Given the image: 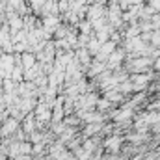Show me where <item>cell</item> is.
<instances>
[{"label":"cell","instance_id":"obj_1","mask_svg":"<svg viewBox=\"0 0 160 160\" xmlns=\"http://www.w3.org/2000/svg\"><path fill=\"white\" fill-rule=\"evenodd\" d=\"M151 73H142V75H130V84L134 88V93H143L151 86Z\"/></svg>","mask_w":160,"mask_h":160},{"label":"cell","instance_id":"obj_2","mask_svg":"<svg viewBox=\"0 0 160 160\" xmlns=\"http://www.w3.org/2000/svg\"><path fill=\"white\" fill-rule=\"evenodd\" d=\"M106 13H108V8H104V6H101V4H89V6H88V15H86V21L95 22L97 19L106 17Z\"/></svg>","mask_w":160,"mask_h":160},{"label":"cell","instance_id":"obj_3","mask_svg":"<svg viewBox=\"0 0 160 160\" xmlns=\"http://www.w3.org/2000/svg\"><path fill=\"white\" fill-rule=\"evenodd\" d=\"M104 71H108V69H106V63L93 60V63L88 67V73H86V77H88V78H97V77H101Z\"/></svg>","mask_w":160,"mask_h":160},{"label":"cell","instance_id":"obj_4","mask_svg":"<svg viewBox=\"0 0 160 160\" xmlns=\"http://www.w3.org/2000/svg\"><path fill=\"white\" fill-rule=\"evenodd\" d=\"M41 15L43 17H48V15H54V17H60V6H58V0H47L43 9H41Z\"/></svg>","mask_w":160,"mask_h":160},{"label":"cell","instance_id":"obj_5","mask_svg":"<svg viewBox=\"0 0 160 160\" xmlns=\"http://www.w3.org/2000/svg\"><path fill=\"white\" fill-rule=\"evenodd\" d=\"M75 58L78 60L80 65H84V67H89V65L93 63V60H95V58L88 52V48H77V50H75Z\"/></svg>","mask_w":160,"mask_h":160},{"label":"cell","instance_id":"obj_6","mask_svg":"<svg viewBox=\"0 0 160 160\" xmlns=\"http://www.w3.org/2000/svg\"><path fill=\"white\" fill-rule=\"evenodd\" d=\"M21 63H22L24 71H28V69L38 65V58H36L34 52H24V54H21Z\"/></svg>","mask_w":160,"mask_h":160},{"label":"cell","instance_id":"obj_7","mask_svg":"<svg viewBox=\"0 0 160 160\" xmlns=\"http://www.w3.org/2000/svg\"><path fill=\"white\" fill-rule=\"evenodd\" d=\"M121 143H123V138H121V136H112V138H106L104 147H106V151L118 153V151H119V147H121Z\"/></svg>","mask_w":160,"mask_h":160},{"label":"cell","instance_id":"obj_8","mask_svg":"<svg viewBox=\"0 0 160 160\" xmlns=\"http://www.w3.org/2000/svg\"><path fill=\"white\" fill-rule=\"evenodd\" d=\"M17 128H19V119L8 118V119L4 121V125H2V134H4V136H9V134L15 132Z\"/></svg>","mask_w":160,"mask_h":160},{"label":"cell","instance_id":"obj_9","mask_svg":"<svg viewBox=\"0 0 160 160\" xmlns=\"http://www.w3.org/2000/svg\"><path fill=\"white\" fill-rule=\"evenodd\" d=\"M101 47H102V43H101V41L97 39V38H95V34H93V36L89 38V43H88V47H86V48H88V52H89V54H91V56L95 58V56L99 54Z\"/></svg>","mask_w":160,"mask_h":160},{"label":"cell","instance_id":"obj_10","mask_svg":"<svg viewBox=\"0 0 160 160\" xmlns=\"http://www.w3.org/2000/svg\"><path fill=\"white\" fill-rule=\"evenodd\" d=\"M104 99H108L112 104H119L125 97H123V93H121L119 89H110V91L104 93Z\"/></svg>","mask_w":160,"mask_h":160},{"label":"cell","instance_id":"obj_11","mask_svg":"<svg viewBox=\"0 0 160 160\" xmlns=\"http://www.w3.org/2000/svg\"><path fill=\"white\" fill-rule=\"evenodd\" d=\"M101 128H102V123H89V125H86L84 134H86L88 138H91V136H93V134H97Z\"/></svg>","mask_w":160,"mask_h":160},{"label":"cell","instance_id":"obj_12","mask_svg":"<svg viewBox=\"0 0 160 160\" xmlns=\"http://www.w3.org/2000/svg\"><path fill=\"white\" fill-rule=\"evenodd\" d=\"M153 69H155L157 73H160V56L155 60V62H153Z\"/></svg>","mask_w":160,"mask_h":160},{"label":"cell","instance_id":"obj_13","mask_svg":"<svg viewBox=\"0 0 160 160\" xmlns=\"http://www.w3.org/2000/svg\"><path fill=\"white\" fill-rule=\"evenodd\" d=\"M69 160H77V158H69Z\"/></svg>","mask_w":160,"mask_h":160},{"label":"cell","instance_id":"obj_14","mask_svg":"<svg viewBox=\"0 0 160 160\" xmlns=\"http://www.w3.org/2000/svg\"><path fill=\"white\" fill-rule=\"evenodd\" d=\"M0 58H2V52H0Z\"/></svg>","mask_w":160,"mask_h":160}]
</instances>
